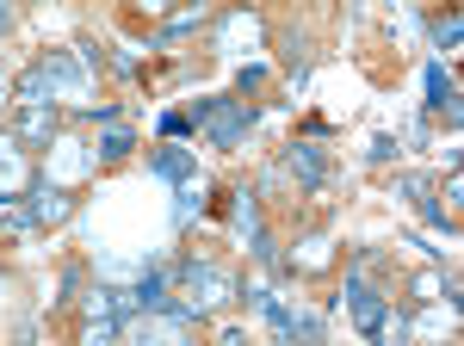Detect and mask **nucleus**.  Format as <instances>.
<instances>
[{
  "label": "nucleus",
  "instance_id": "obj_1",
  "mask_svg": "<svg viewBox=\"0 0 464 346\" xmlns=\"http://www.w3.org/2000/svg\"><path fill=\"white\" fill-rule=\"evenodd\" d=\"M87 62H93V50L87 43H74V50H50V62H37L44 69V87H50V105H81V111H93V74H87Z\"/></svg>",
  "mask_w": 464,
  "mask_h": 346
},
{
  "label": "nucleus",
  "instance_id": "obj_2",
  "mask_svg": "<svg viewBox=\"0 0 464 346\" xmlns=\"http://www.w3.org/2000/svg\"><path fill=\"white\" fill-rule=\"evenodd\" d=\"M192 328H198V315L186 303H168V310H143L130 322H118V341L124 346H192Z\"/></svg>",
  "mask_w": 464,
  "mask_h": 346
},
{
  "label": "nucleus",
  "instance_id": "obj_3",
  "mask_svg": "<svg viewBox=\"0 0 464 346\" xmlns=\"http://www.w3.org/2000/svg\"><path fill=\"white\" fill-rule=\"evenodd\" d=\"M192 118H198V130L211 137V149H242V137L254 130V105L248 100H205Z\"/></svg>",
  "mask_w": 464,
  "mask_h": 346
},
{
  "label": "nucleus",
  "instance_id": "obj_4",
  "mask_svg": "<svg viewBox=\"0 0 464 346\" xmlns=\"http://www.w3.org/2000/svg\"><path fill=\"white\" fill-rule=\"evenodd\" d=\"M186 310L192 315H211L223 310V303H236V273H223V266H211V260H186Z\"/></svg>",
  "mask_w": 464,
  "mask_h": 346
},
{
  "label": "nucleus",
  "instance_id": "obj_5",
  "mask_svg": "<svg viewBox=\"0 0 464 346\" xmlns=\"http://www.w3.org/2000/svg\"><path fill=\"white\" fill-rule=\"evenodd\" d=\"M347 315L359 322V334H378V328H384V315H391V303H384L365 278H347Z\"/></svg>",
  "mask_w": 464,
  "mask_h": 346
},
{
  "label": "nucleus",
  "instance_id": "obj_6",
  "mask_svg": "<svg viewBox=\"0 0 464 346\" xmlns=\"http://www.w3.org/2000/svg\"><path fill=\"white\" fill-rule=\"evenodd\" d=\"M25 186H32V161H25L13 130H0V198H19Z\"/></svg>",
  "mask_w": 464,
  "mask_h": 346
},
{
  "label": "nucleus",
  "instance_id": "obj_7",
  "mask_svg": "<svg viewBox=\"0 0 464 346\" xmlns=\"http://www.w3.org/2000/svg\"><path fill=\"white\" fill-rule=\"evenodd\" d=\"M13 137L19 142H50L56 137V105L50 100H19V111H13Z\"/></svg>",
  "mask_w": 464,
  "mask_h": 346
},
{
  "label": "nucleus",
  "instance_id": "obj_8",
  "mask_svg": "<svg viewBox=\"0 0 464 346\" xmlns=\"http://www.w3.org/2000/svg\"><path fill=\"white\" fill-rule=\"evenodd\" d=\"M25 216H32V229H56V223L74 216V198L63 192V186H37L32 198H25Z\"/></svg>",
  "mask_w": 464,
  "mask_h": 346
},
{
  "label": "nucleus",
  "instance_id": "obj_9",
  "mask_svg": "<svg viewBox=\"0 0 464 346\" xmlns=\"http://www.w3.org/2000/svg\"><path fill=\"white\" fill-rule=\"evenodd\" d=\"M87 118H93V124H106V137H100V155H106V161H118V155H130V149H137V137H130V124H124V111H118V105H93Z\"/></svg>",
  "mask_w": 464,
  "mask_h": 346
},
{
  "label": "nucleus",
  "instance_id": "obj_10",
  "mask_svg": "<svg viewBox=\"0 0 464 346\" xmlns=\"http://www.w3.org/2000/svg\"><path fill=\"white\" fill-rule=\"evenodd\" d=\"M285 168L297 173V186H310V192H316L322 179H328V161H322V149H316V142H291Z\"/></svg>",
  "mask_w": 464,
  "mask_h": 346
},
{
  "label": "nucleus",
  "instance_id": "obj_11",
  "mask_svg": "<svg viewBox=\"0 0 464 346\" xmlns=\"http://www.w3.org/2000/svg\"><path fill=\"white\" fill-rule=\"evenodd\" d=\"M428 105L433 111H446V124H459V87H452V74L433 62L428 69Z\"/></svg>",
  "mask_w": 464,
  "mask_h": 346
},
{
  "label": "nucleus",
  "instance_id": "obj_12",
  "mask_svg": "<svg viewBox=\"0 0 464 346\" xmlns=\"http://www.w3.org/2000/svg\"><path fill=\"white\" fill-rule=\"evenodd\" d=\"M155 173H161V179H186V173H198V155H192V149H186V142H168V149H155Z\"/></svg>",
  "mask_w": 464,
  "mask_h": 346
},
{
  "label": "nucleus",
  "instance_id": "obj_13",
  "mask_svg": "<svg viewBox=\"0 0 464 346\" xmlns=\"http://www.w3.org/2000/svg\"><path fill=\"white\" fill-rule=\"evenodd\" d=\"M205 192H211V179H205V173H186V179H179V205H174L179 223H192V216L205 210Z\"/></svg>",
  "mask_w": 464,
  "mask_h": 346
},
{
  "label": "nucleus",
  "instance_id": "obj_14",
  "mask_svg": "<svg viewBox=\"0 0 464 346\" xmlns=\"http://www.w3.org/2000/svg\"><path fill=\"white\" fill-rule=\"evenodd\" d=\"M428 32H433V43H440V50L452 56V50H459V13H433Z\"/></svg>",
  "mask_w": 464,
  "mask_h": 346
},
{
  "label": "nucleus",
  "instance_id": "obj_15",
  "mask_svg": "<svg viewBox=\"0 0 464 346\" xmlns=\"http://www.w3.org/2000/svg\"><path fill=\"white\" fill-rule=\"evenodd\" d=\"M0 229H6V235H25V229H32V216H25L19 198H0Z\"/></svg>",
  "mask_w": 464,
  "mask_h": 346
},
{
  "label": "nucleus",
  "instance_id": "obj_16",
  "mask_svg": "<svg viewBox=\"0 0 464 346\" xmlns=\"http://www.w3.org/2000/svg\"><path fill=\"white\" fill-rule=\"evenodd\" d=\"M372 341H378V346H402V341H409V322H402V315H384V328H378V334H372Z\"/></svg>",
  "mask_w": 464,
  "mask_h": 346
},
{
  "label": "nucleus",
  "instance_id": "obj_17",
  "mask_svg": "<svg viewBox=\"0 0 464 346\" xmlns=\"http://www.w3.org/2000/svg\"><path fill=\"white\" fill-rule=\"evenodd\" d=\"M161 130H168V142H179L186 130H192V118H179V111H168V118H161Z\"/></svg>",
  "mask_w": 464,
  "mask_h": 346
},
{
  "label": "nucleus",
  "instance_id": "obj_18",
  "mask_svg": "<svg viewBox=\"0 0 464 346\" xmlns=\"http://www.w3.org/2000/svg\"><path fill=\"white\" fill-rule=\"evenodd\" d=\"M217 346H248V334H242V328H223V334H217Z\"/></svg>",
  "mask_w": 464,
  "mask_h": 346
},
{
  "label": "nucleus",
  "instance_id": "obj_19",
  "mask_svg": "<svg viewBox=\"0 0 464 346\" xmlns=\"http://www.w3.org/2000/svg\"><path fill=\"white\" fill-rule=\"evenodd\" d=\"M6 25H13V13H6V6H0V32H6Z\"/></svg>",
  "mask_w": 464,
  "mask_h": 346
}]
</instances>
